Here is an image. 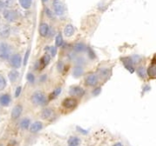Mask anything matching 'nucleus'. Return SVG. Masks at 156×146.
I'll use <instances>...</instances> for the list:
<instances>
[{"instance_id":"obj_36","label":"nucleus","mask_w":156,"mask_h":146,"mask_svg":"<svg viewBox=\"0 0 156 146\" xmlns=\"http://www.w3.org/2000/svg\"><path fill=\"white\" fill-rule=\"evenodd\" d=\"M113 146H123V145L121 144V143H116V144H115Z\"/></svg>"},{"instance_id":"obj_22","label":"nucleus","mask_w":156,"mask_h":146,"mask_svg":"<svg viewBox=\"0 0 156 146\" xmlns=\"http://www.w3.org/2000/svg\"><path fill=\"white\" fill-rule=\"evenodd\" d=\"M136 72H137L138 76H139L141 78H142V79H146L147 77H148V72H147V71H146V69H145L144 66H140V67L137 69Z\"/></svg>"},{"instance_id":"obj_37","label":"nucleus","mask_w":156,"mask_h":146,"mask_svg":"<svg viewBox=\"0 0 156 146\" xmlns=\"http://www.w3.org/2000/svg\"><path fill=\"white\" fill-rule=\"evenodd\" d=\"M42 1H43V3H46V2H47L48 0H42Z\"/></svg>"},{"instance_id":"obj_4","label":"nucleus","mask_w":156,"mask_h":146,"mask_svg":"<svg viewBox=\"0 0 156 146\" xmlns=\"http://www.w3.org/2000/svg\"><path fill=\"white\" fill-rule=\"evenodd\" d=\"M10 65L14 68V69H18L21 67L23 60H22V57L19 54H14L10 57Z\"/></svg>"},{"instance_id":"obj_16","label":"nucleus","mask_w":156,"mask_h":146,"mask_svg":"<svg viewBox=\"0 0 156 146\" xmlns=\"http://www.w3.org/2000/svg\"><path fill=\"white\" fill-rule=\"evenodd\" d=\"M63 33L65 35V37H70L74 35L75 33V28L73 27L72 24H67L64 28V30H63Z\"/></svg>"},{"instance_id":"obj_26","label":"nucleus","mask_w":156,"mask_h":146,"mask_svg":"<svg viewBox=\"0 0 156 146\" xmlns=\"http://www.w3.org/2000/svg\"><path fill=\"white\" fill-rule=\"evenodd\" d=\"M63 36L61 33L57 34V36L56 37V47H61L63 45Z\"/></svg>"},{"instance_id":"obj_20","label":"nucleus","mask_w":156,"mask_h":146,"mask_svg":"<svg viewBox=\"0 0 156 146\" xmlns=\"http://www.w3.org/2000/svg\"><path fill=\"white\" fill-rule=\"evenodd\" d=\"M10 103V97L9 94H3L0 97V104L3 106H8Z\"/></svg>"},{"instance_id":"obj_15","label":"nucleus","mask_w":156,"mask_h":146,"mask_svg":"<svg viewBox=\"0 0 156 146\" xmlns=\"http://www.w3.org/2000/svg\"><path fill=\"white\" fill-rule=\"evenodd\" d=\"M41 116H42V118L48 120V119H50V118H53V116H54V111H53V110H51L50 108H46V109H44V110L42 111V115H41Z\"/></svg>"},{"instance_id":"obj_33","label":"nucleus","mask_w":156,"mask_h":146,"mask_svg":"<svg viewBox=\"0 0 156 146\" xmlns=\"http://www.w3.org/2000/svg\"><path fill=\"white\" fill-rule=\"evenodd\" d=\"M29 56H30V50H27V52L25 53V56H24V60H23V64H24V65H26V63H27V61H28Z\"/></svg>"},{"instance_id":"obj_29","label":"nucleus","mask_w":156,"mask_h":146,"mask_svg":"<svg viewBox=\"0 0 156 146\" xmlns=\"http://www.w3.org/2000/svg\"><path fill=\"white\" fill-rule=\"evenodd\" d=\"M27 80H28L29 83L33 84V83L35 82V76H34V74L31 73V72L28 73V75H27Z\"/></svg>"},{"instance_id":"obj_1","label":"nucleus","mask_w":156,"mask_h":146,"mask_svg":"<svg viewBox=\"0 0 156 146\" xmlns=\"http://www.w3.org/2000/svg\"><path fill=\"white\" fill-rule=\"evenodd\" d=\"M30 101L35 105H43L47 101V98L43 91H37L32 94L30 97Z\"/></svg>"},{"instance_id":"obj_17","label":"nucleus","mask_w":156,"mask_h":146,"mask_svg":"<svg viewBox=\"0 0 156 146\" xmlns=\"http://www.w3.org/2000/svg\"><path fill=\"white\" fill-rule=\"evenodd\" d=\"M18 77H19V72L16 70H11L8 74V77L11 83L16 82L18 79Z\"/></svg>"},{"instance_id":"obj_5","label":"nucleus","mask_w":156,"mask_h":146,"mask_svg":"<svg viewBox=\"0 0 156 146\" xmlns=\"http://www.w3.org/2000/svg\"><path fill=\"white\" fill-rule=\"evenodd\" d=\"M85 84L89 86H96L98 84V77L95 73H90L85 77Z\"/></svg>"},{"instance_id":"obj_23","label":"nucleus","mask_w":156,"mask_h":146,"mask_svg":"<svg viewBox=\"0 0 156 146\" xmlns=\"http://www.w3.org/2000/svg\"><path fill=\"white\" fill-rule=\"evenodd\" d=\"M83 74V69L80 65H76L73 69V76L75 77H80Z\"/></svg>"},{"instance_id":"obj_11","label":"nucleus","mask_w":156,"mask_h":146,"mask_svg":"<svg viewBox=\"0 0 156 146\" xmlns=\"http://www.w3.org/2000/svg\"><path fill=\"white\" fill-rule=\"evenodd\" d=\"M151 64V65L149 66L148 70L147 71L148 75L150 77H156V58L155 57L152 60V62H151V64Z\"/></svg>"},{"instance_id":"obj_25","label":"nucleus","mask_w":156,"mask_h":146,"mask_svg":"<svg viewBox=\"0 0 156 146\" xmlns=\"http://www.w3.org/2000/svg\"><path fill=\"white\" fill-rule=\"evenodd\" d=\"M19 3L23 9H29L31 6L32 0H19Z\"/></svg>"},{"instance_id":"obj_38","label":"nucleus","mask_w":156,"mask_h":146,"mask_svg":"<svg viewBox=\"0 0 156 146\" xmlns=\"http://www.w3.org/2000/svg\"><path fill=\"white\" fill-rule=\"evenodd\" d=\"M4 1H10V0H4Z\"/></svg>"},{"instance_id":"obj_6","label":"nucleus","mask_w":156,"mask_h":146,"mask_svg":"<svg viewBox=\"0 0 156 146\" xmlns=\"http://www.w3.org/2000/svg\"><path fill=\"white\" fill-rule=\"evenodd\" d=\"M3 15L4 19H6L9 22H14L17 18V14L15 10H5L3 11Z\"/></svg>"},{"instance_id":"obj_30","label":"nucleus","mask_w":156,"mask_h":146,"mask_svg":"<svg viewBox=\"0 0 156 146\" xmlns=\"http://www.w3.org/2000/svg\"><path fill=\"white\" fill-rule=\"evenodd\" d=\"M6 7H7V3L4 2V1H1L0 0V11H3L6 10Z\"/></svg>"},{"instance_id":"obj_32","label":"nucleus","mask_w":156,"mask_h":146,"mask_svg":"<svg viewBox=\"0 0 156 146\" xmlns=\"http://www.w3.org/2000/svg\"><path fill=\"white\" fill-rule=\"evenodd\" d=\"M88 55H89V57L91 59H94V58L96 57V55H95V53H94L93 50H91L90 48H89V49H88Z\"/></svg>"},{"instance_id":"obj_2","label":"nucleus","mask_w":156,"mask_h":146,"mask_svg":"<svg viewBox=\"0 0 156 146\" xmlns=\"http://www.w3.org/2000/svg\"><path fill=\"white\" fill-rule=\"evenodd\" d=\"M10 57V47L6 43H0V59L8 60Z\"/></svg>"},{"instance_id":"obj_35","label":"nucleus","mask_w":156,"mask_h":146,"mask_svg":"<svg viewBox=\"0 0 156 146\" xmlns=\"http://www.w3.org/2000/svg\"><path fill=\"white\" fill-rule=\"evenodd\" d=\"M100 92H101V88L98 87V88H96V89H95V90L93 91V95H94V96H97V95L100 94Z\"/></svg>"},{"instance_id":"obj_7","label":"nucleus","mask_w":156,"mask_h":146,"mask_svg":"<svg viewBox=\"0 0 156 146\" xmlns=\"http://www.w3.org/2000/svg\"><path fill=\"white\" fill-rule=\"evenodd\" d=\"M63 106L65 108V109H73L76 106L77 104V101L76 98H65L63 101Z\"/></svg>"},{"instance_id":"obj_34","label":"nucleus","mask_w":156,"mask_h":146,"mask_svg":"<svg viewBox=\"0 0 156 146\" xmlns=\"http://www.w3.org/2000/svg\"><path fill=\"white\" fill-rule=\"evenodd\" d=\"M21 91H22V87H21V86H19V87L16 88V93H15V97H16V98H18V97H19V95L21 94Z\"/></svg>"},{"instance_id":"obj_19","label":"nucleus","mask_w":156,"mask_h":146,"mask_svg":"<svg viewBox=\"0 0 156 146\" xmlns=\"http://www.w3.org/2000/svg\"><path fill=\"white\" fill-rule=\"evenodd\" d=\"M87 50V46L83 43H77L74 45V51L76 53H81Z\"/></svg>"},{"instance_id":"obj_14","label":"nucleus","mask_w":156,"mask_h":146,"mask_svg":"<svg viewBox=\"0 0 156 146\" xmlns=\"http://www.w3.org/2000/svg\"><path fill=\"white\" fill-rule=\"evenodd\" d=\"M9 35H10V27L7 24H0V37H8Z\"/></svg>"},{"instance_id":"obj_24","label":"nucleus","mask_w":156,"mask_h":146,"mask_svg":"<svg viewBox=\"0 0 156 146\" xmlns=\"http://www.w3.org/2000/svg\"><path fill=\"white\" fill-rule=\"evenodd\" d=\"M30 120L29 118H23L21 120L20 122V127L21 129L23 130H27L30 128Z\"/></svg>"},{"instance_id":"obj_3","label":"nucleus","mask_w":156,"mask_h":146,"mask_svg":"<svg viewBox=\"0 0 156 146\" xmlns=\"http://www.w3.org/2000/svg\"><path fill=\"white\" fill-rule=\"evenodd\" d=\"M53 9H54L55 13L59 17L63 16L65 12L64 5L61 2V0H53Z\"/></svg>"},{"instance_id":"obj_31","label":"nucleus","mask_w":156,"mask_h":146,"mask_svg":"<svg viewBox=\"0 0 156 146\" xmlns=\"http://www.w3.org/2000/svg\"><path fill=\"white\" fill-rule=\"evenodd\" d=\"M49 51H50V54L52 57H55L56 55V52H57V50H56V47H54V46H51L49 48Z\"/></svg>"},{"instance_id":"obj_10","label":"nucleus","mask_w":156,"mask_h":146,"mask_svg":"<svg viewBox=\"0 0 156 146\" xmlns=\"http://www.w3.org/2000/svg\"><path fill=\"white\" fill-rule=\"evenodd\" d=\"M43 129V124L40 121H36L30 125V131L31 133H36Z\"/></svg>"},{"instance_id":"obj_8","label":"nucleus","mask_w":156,"mask_h":146,"mask_svg":"<svg viewBox=\"0 0 156 146\" xmlns=\"http://www.w3.org/2000/svg\"><path fill=\"white\" fill-rule=\"evenodd\" d=\"M69 94L73 97H82L84 94V90L80 86H71L69 88Z\"/></svg>"},{"instance_id":"obj_28","label":"nucleus","mask_w":156,"mask_h":146,"mask_svg":"<svg viewBox=\"0 0 156 146\" xmlns=\"http://www.w3.org/2000/svg\"><path fill=\"white\" fill-rule=\"evenodd\" d=\"M61 91H62V89H61V88H57L56 90H55V91L50 94L49 99H53V98H55L56 97H57V96L61 93Z\"/></svg>"},{"instance_id":"obj_13","label":"nucleus","mask_w":156,"mask_h":146,"mask_svg":"<svg viewBox=\"0 0 156 146\" xmlns=\"http://www.w3.org/2000/svg\"><path fill=\"white\" fill-rule=\"evenodd\" d=\"M49 25L46 23L41 24V25L39 26V34L41 35V37H47V35L49 34Z\"/></svg>"},{"instance_id":"obj_9","label":"nucleus","mask_w":156,"mask_h":146,"mask_svg":"<svg viewBox=\"0 0 156 146\" xmlns=\"http://www.w3.org/2000/svg\"><path fill=\"white\" fill-rule=\"evenodd\" d=\"M122 61L123 63V65L125 66L126 69H128L130 72H134L135 71V69H134V62L132 60V57H123L122 58Z\"/></svg>"},{"instance_id":"obj_21","label":"nucleus","mask_w":156,"mask_h":146,"mask_svg":"<svg viewBox=\"0 0 156 146\" xmlns=\"http://www.w3.org/2000/svg\"><path fill=\"white\" fill-rule=\"evenodd\" d=\"M80 143H81L80 138H77V137H75V136H72L68 139L69 146H79Z\"/></svg>"},{"instance_id":"obj_18","label":"nucleus","mask_w":156,"mask_h":146,"mask_svg":"<svg viewBox=\"0 0 156 146\" xmlns=\"http://www.w3.org/2000/svg\"><path fill=\"white\" fill-rule=\"evenodd\" d=\"M50 62V56L48 55V54H45L41 59H40V62H39V65H40V69H43L44 68L46 65H48Z\"/></svg>"},{"instance_id":"obj_12","label":"nucleus","mask_w":156,"mask_h":146,"mask_svg":"<svg viewBox=\"0 0 156 146\" xmlns=\"http://www.w3.org/2000/svg\"><path fill=\"white\" fill-rule=\"evenodd\" d=\"M23 111V107L19 104L16 105L13 109H12V111H11V118L13 119H16L20 117L21 113Z\"/></svg>"},{"instance_id":"obj_27","label":"nucleus","mask_w":156,"mask_h":146,"mask_svg":"<svg viewBox=\"0 0 156 146\" xmlns=\"http://www.w3.org/2000/svg\"><path fill=\"white\" fill-rule=\"evenodd\" d=\"M5 87H6V80L3 75H0V91L4 90Z\"/></svg>"}]
</instances>
